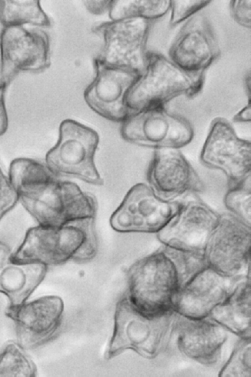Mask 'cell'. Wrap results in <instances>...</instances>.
I'll return each mask as SVG.
<instances>
[{
    "label": "cell",
    "mask_w": 251,
    "mask_h": 377,
    "mask_svg": "<svg viewBox=\"0 0 251 377\" xmlns=\"http://www.w3.org/2000/svg\"><path fill=\"white\" fill-rule=\"evenodd\" d=\"M14 187L19 201L40 225L61 226L94 214L92 196L70 181L35 173L24 176Z\"/></svg>",
    "instance_id": "6da1fadb"
},
{
    "label": "cell",
    "mask_w": 251,
    "mask_h": 377,
    "mask_svg": "<svg viewBox=\"0 0 251 377\" xmlns=\"http://www.w3.org/2000/svg\"><path fill=\"white\" fill-rule=\"evenodd\" d=\"M95 218L75 221L61 226L38 225L29 229L17 250L14 261L57 265L69 260L84 263L92 259L98 250Z\"/></svg>",
    "instance_id": "7a4b0ae2"
},
{
    "label": "cell",
    "mask_w": 251,
    "mask_h": 377,
    "mask_svg": "<svg viewBox=\"0 0 251 377\" xmlns=\"http://www.w3.org/2000/svg\"><path fill=\"white\" fill-rule=\"evenodd\" d=\"M127 277L126 294L141 313L155 318L175 312L180 290L179 276L162 247L132 264Z\"/></svg>",
    "instance_id": "3957f363"
},
{
    "label": "cell",
    "mask_w": 251,
    "mask_h": 377,
    "mask_svg": "<svg viewBox=\"0 0 251 377\" xmlns=\"http://www.w3.org/2000/svg\"><path fill=\"white\" fill-rule=\"evenodd\" d=\"M204 83V77L186 72L159 52L147 51L145 69L130 89L126 103L133 113L150 107L165 106L180 96L196 97Z\"/></svg>",
    "instance_id": "277c9868"
},
{
    "label": "cell",
    "mask_w": 251,
    "mask_h": 377,
    "mask_svg": "<svg viewBox=\"0 0 251 377\" xmlns=\"http://www.w3.org/2000/svg\"><path fill=\"white\" fill-rule=\"evenodd\" d=\"M176 315L174 312L159 318L148 317L135 308L125 294L116 305L107 358L129 349L145 358L155 357L167 345L175 329Z\"/></svg>",
    "instance_id": "5b68a950"
},
{
    "label": "cell",
    "mask_w": 251,
    "mask_h": 377,
    "mask_svg": "<svg viewBox=\"0 0 251 377\" xmlns=\"http://www.w3.org/2000/svg\"><path fill=\"white\" fill-rule=\"evenodd\" d=\"M98 142V135L92 129L73 120H65L60 125L56 144L46 155L45 164L58 178L73 177L101 185L103 180L94 160Z\"/></svg>",
    "instance_id": "8992f818"
},
{
    "label": "cell",
    "mask_w": 251,
    "mask_h": 377,
    "mask_svg": "<svg viewBox=\"0 0 251 377\" xmlns=\"http://www.w3.org/2000/svg\"><path fill=\"white\" fill-rule=\"evenodd\" d=\"M120 134L124 140L138 146L180 149L192 141L194 132L185 117L159 106L131 115L122 123Z\"/></svg>",
    "instance_id": "52a82bcc"
},
{
    "label": "cell",
    "mask_w": 251,
    "mask_h": 377,
    "mask_svg": "<svg viewBox=\"0 0 251 377\" xmlns=\"http://www.w3.org/2000/svg\"><path fill=\"white\" fill-rule=\"evenodd\" d=\"M51 42L40 28H3L0 34V81L9 85L19 73H40L50 66Z\"/></svg>",
    "instance_id": "ba28073f"
},
{
    "label": "cell",
    "mask_w": 251,
    "mask_h": 377,
    "mask_svg": "<svg viewBox=\"0 0 251 377\" xmlns=\"http://www.w3.org/2000/svg\"><path fill=\"white\" fill-rule=\"evenodd\" d=\"M250 227L229 212L220 214L204 250L207 266L228 277L250 274Z\"/></svg>",
    "instance_id": "9c48e42d"
},
{
    "label": "cell",
    "mask_w": 251,
    "mask_h": 377,
    "mask_svg": "<svg viewBox=\"0 0 251 377\" xmlns=\"http://www.w3.org/2000/svg\"><path fill=\"white\" fill-rule=\"evenodd\" d=\"M151 21L128 19L99 22L92 29L103 44L97 56L102 62L141 74L147 63Z\"/></svg>",
    "instance_id": "30bf717a"
},
{
    "label": "cell",
    "mask_w": 251,
    "mask_h": 377,
    "mask_svg": "<svg viewBox=\"0 0 251 377\" xmlns=\"http://www.w3.org/2000/svg\"><path fill=\"white\" fill-rule=\"evenodd\" d=\"M181 202L160 197L145 183L128 192L109 220L111 228L121 233H157L178 210Z\"/></svg>",
    "instance_id": "8fae6325"
},
{
    "label": "cell",
    "mask_w": 251,
    "mask_h": 377,
    "mask_svg": "<svg viewBox=\"0 0 251 377\" xmlns=\"http://www.w3.org/2000/svg\"><path fill=\"white\" fill-rule=\"evenodd\" d=\"M177 212L157 234L162 245L175 249L204 253L208 239L220 214L198 198L189 194L180 199Z\"/></svg>",
    "instance_id": "7c38bea8"
},
{
    "label": "cell",
    "mask_w": 251,
    "mask_h": 377,
    "mask_svg": "<svg viewBox=\"0 0 251 377\" xmlns=\"http://www.w3.org/2000/svg\"><path fill=\"white\" fill-rule=\"evenodd\" d=\"M200 158L204 166L221 171L226 176L229 186L250 176V142L239 137L231 123L223 117L212 121Z\"/></svg>",
    "instance_id": "4fadbf2b"
},
{
    "label": "cell",
    "mask_w": 251,
    "mask_h": 377,
    "mask_svg": "<svg viewBox=\"0 0 251 377\" xmlns=\"http://www.w3.org/2000/svg\"><path fill=\"white\" fill-rule=\"evenodd\" d=\"M216 35L208 17L200 12L185 21L171 43L169 58L186 72L204 77L220 57Z\"/></svg>",
    "instance_id": "5bb4252c"
},
{
    "label": "cell",
    "mask_w": 251,
    "mask_h": 377,
    "mask_svg": "<svg viewBox=\"0 0 251 377\" xmlns=\"http://www.w3.org/2000/svg\"><path fill=\"white\" fill-rule=\"evenodd\" d=\"M94 75L84 91L88 107L102 117L124 122L133 113L126 103L133 84L141 74L133 70L106 64L93 60Z\"/></svg>",
    "instance_id": "9a60e30c"
},
{
    "label": "cell",
    "mask_w": 251,
    "mask_h": 377,
    "mask_svg": "<svg viewBox=\"0 0 251 377\" xmlns=\"http://www.w3.org/2000/svg\"><path fill=\"white\" fill-rule=\"evenodd\" d=\"M63 311L61 298L51 295L18 305H9L5 314L15 324L18 343L24 349H34L55 337Z\"/></svg>",
    "instance_id": "2e32d148"
},
{
    "label": "cell",
    "mask_w": 251,
    "mask_h": 377,
    "mask_svg": "<svg viewBox=\"0 0 251 377\" xmlns=\"http://www.w3.org/2000/svg\"><path fill=\"white\" fill-rule=\"evenodd\" d=\"M147 176L148 184L167 200H177L204 189L196 171L179 149L154 150Z\"/></svg>",
    "instance_id": "e0dca14e"
},
{
    "label": "cell",
    "mask_w": 251,
    "mask_h": 377,
    "mask_svg": "<svg viewBox=\"0 0 251 377\" xmlns=\"http://www.w3.org/2000/svg\"><path fill=\"white\" fill-rule=\"evenodd\" d=\"M246 276L228 277L206 267L180 290L176 300L175 312L189 319H204Z\"/></svg>",
    "instance_id": "ac0fdd59"
},
{
    "label": "cell",
    "mask_w": 251,
    "mask_h": 377,
    "mask_svg": "<svg viewBox=\"0 0 251 377\" xmlns=\"http://www.w3.org/2000/svg\"><path fill=\"white\" fill-rule=\"evenodd\" d=\"M179 316L175 330L180 351L201 364L215 363L227 339V330L212 320L192 319Z\"/></svg>",
    "instance_id": "d6986e66"
},
{
    "label": "cell",
    "mask_w": 251,
    "mask_h": 377,
    "mask_svg": "<svg viewBox=\"0 0 251 377\" xmlns=\"http://www.w3.org/2000/svg\"><path fill=\"white\" fill-rule=\"evenodd\" d=\"M10 248L0 241V293L11 306L22 304L44 279L47 270L44 264L14 261Z\"/></svg>",
    "instance_id": "ffe728a7"
},
{
    "label": "cell",
    "mask_w": 251,
    "mask_h": 377,
    "mask_svg": "<svg viewBox=\"0 0 251 377\" xmlns=\"http://www.w3.org/2000/svg\"><path fill=\"white\" fill-rule=\"evenodd\" d=\"M209 316L241 338L250 337V276L240 280Z\"/></svg>",
    "instance_id": "44dd1931"
},
{
    "label": "cell",
    "mask_w": 251,
    "mask_h": 377,
    "mask_svg": "<svg viewBox=\"0 0 251 377\" xmlns=\"http://www.w3.org/2000/svg\"><path fill=\"white\" fill-rule=\"evenodd\" d=\"M0 23L3 28L30 25L43 28L52 24L37 0H0Z\"/></svg>",
    "instance_id": "7402d4cb"
},
{
    "label": "cell",
    "mask_w": 251,
    "mask_h": 377,
    "mask_svg": "<svg viewBox=\"0 0 251 377\" xmlns=\"http://www.w3.org/2000/svg\"><path fill=\"white\" fill-rule=\"evenodd\" d=\"M171 0H112L108 12L111 21L142 19L158 20L170 11Z\"/></svg>",
    "instance_id": "603a6c76"
},
{
    "label": "cell",
    "mask_w": 251,
    "mask_h": 377,
    "mask_svg": "<svg viewBox=\"0 0 251 377\" xmlns=\"http://www.w3.org/2000/svg\"><path fill=\"white\" fill-rule=\"evenodd\" d=\"M18 342L9 341L0 350V377H34L37 367Z\"/></svg>",
    "instance_id": "cb8c5ba5"
},
{
    "label": "cell",
    "mask_w": 251,
    "mask_h": 377,
    "mask_svg": "<svg viewBox=\"0 0 251 377\" xmlns=\"http://www.w3.org/2000/svg\"><path fill=\"white\" fill-rule=\"evenodd\" d=\"M178 273L180 289L199 271L208 267L204 253L181 251L162 245Z\"/></svg>",
    "instance_id": "d4e9b609"
},
{
    "label": "cell",
    "mask_w": 251,
    "mask_h": 377,
    "mask_svg": "<svg viewBox=\"0 0 251 377\" xmlns=\"http://www.w3.org/2000/svg\"><path fill=\"white\" fill-rule=\"evenodd\" d=\"M223 202L228 212L250 226V176L229 186Z\"/></svg>",
    "instance_id": "484cf974"
},
{
    "label": "cell",
    "mask_w": 251,
    "mask_h": 377,
    "mask_svg": "<svg viewBox=\"0 0 251 377\" xmlns=\"http://www.w3.org/2000/svg\"><path fill=\"white\" fill-rule=\"evenodd\" d=\"M250 337L241 338L219 372V376L250 377Z\"/></svg>",
    "instance_id": "4316f807"
},
{
    "label": "cell",
    "mask_w": 251,
    "mask_h": 377,
    "mask_svg": "<svg viewBox=\"0 0 251 377\" xmlns=\"http://www.w3.org/2000/svg\"><path fill=\"white\" fill-rule=\"evenodd\" d=\"M212 2L209 0H171L170 27H175L186 21Z\"/></svg>",
    "instance_id": "83f0119b"
},
{
    "label": "cell",
    "mask_w": 251,
    "mask_h": 377,
    "mask_svg": "<svg viewBox=\"0 0 251 377\" xmlns=\"http://www.w3.org/2000/svg\"><path fill=\"white\" fill-rule=\"evenodd\" d=\"M18 201L16 191L0 165V221Z\"/></svg>",
    "instance_id": "f1b7e54d"
},
{
    "label": "cell",
    "mask_w": 251,
    "mask_h": 377,
    "mask_svg": "<svg viewBox=\"0 0 251 377\" xmlns=\"http://www.w3.org/2000/svg\"><path fill=\"white\" fill-rule=\"evenodd\" d=\"M229 11L234 21L240 26L251 28V1L231 0L229 2Z\"/></svg>",
    "instance_id": "f546056e"
},
{
    "label": "cell",
    "mask_w": 251,
    "mask_h": 377,
    "mask_svg": "<svg viewBox=\"0 0 251 377\" xmlns=\"http://www.w3.org/2000/svg\"><path fill=\"white\" fill-rule=\"evenodd\" d=\"M9 85L0 81V136L7 132L9 119L6 106V95Z\"/></svg>",
    "instance_id": "4dcf8cb0"
},
{
    "label": "cell",
    "mask_w": 251,
    "mask_h": 377,
    "mask_svg": "<svg viewBox=\"0 0 251 377\" xmlns=\"http://www.w3.org/2000/svg\"><path fill=\"white\" fill-rule=\"evenodd\" d=\"M111 1L112 0H88L84 1V5L91 14L101 15L109 12Z\"/></svg>",
    "instance_id": "1f68e13d"
},
{
    "label": "cell",
    "mask_w": 251,
    "mask_h": 377,
    "mask_svg": "<svg viewBox=\"0 0 251 377\" xmlns=\"http://www.w3.org/2000/svg\"><path fill=\"white\" fill-rule=\"evenodd\" d=\"M251 120V105L247 104L239 111L233 117L235 123H246Z\"/></svg>",
    "instance_id": "d6a6232c"
},
{
    "label": "cell",
    "mask_w": 251,
    "mask_h": 377,
    "mask_svg": "<svg viewBox=\"0 0 251 377\" xmlns=\"http://www.w3.org/2000/svg\"><path fill=\"white\" fill-rule=\"evenodd\" d=\"M243 83L245 92L247 97V103H250L251 98V74L250 70L246 71L243 76Z\"/></svg>",
    "instance_id": "836d02e7"
}]
</instances>
